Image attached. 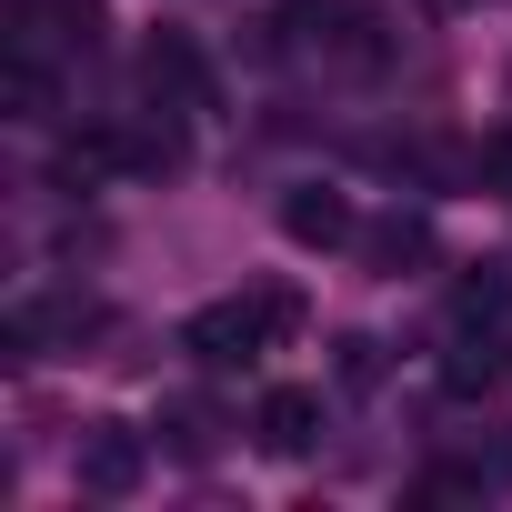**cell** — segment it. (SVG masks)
Masks as SVG:
<instances>
[{
  "instance_id": "obj_1",
  "label": "cell",
  "mask_w": 512,
  "mask_h": 512,
  "mask_svg": "<svg viewBox=\"0 0 512 512\" xmlns=\"http://www.w3.org/2000/svg\"><path fill=\"white\" fill-rule=\"evenodd\" d=\"M71 472H81V492L131 502V492H141V472H151V432H131V422H81Z\"/></svg>"
},
{
  "instance_id": "obj_2",
  "label": "cell",
  "mask_w": 512,
  "mask_h": 512,
  "mask_svg": "<svg viewBox=\"0 0 512 512\" xmlns=\"http://www.w3.org/2000/svg\"><path fill=\"white\" fill-rule=\"evenodd\" d=\"M181 352H191L201 372H231V362H262V352H272V332H262V312H251V292H241V302L191 312V322H181Z\"/></svg>"
},
{
  "instance_id": "obj_3",
  "label": "cell",
  "mask_w": 512,
  "mask_h": 512,
  "mask_svg": "<svg viewBox=\"0 0 512 512\" xmlns=\"http://www.w3.org/2000/svg\"><path fill=\"white\" fill-rule=\"evenodd\" d=\"M141 81H151L171 111H201V101H211V71H201V51H191L181 31H151V51H141Z\"/></svg>"
},
{
  "instance_id": "obj_4",
  "label": "cell",
  "mask_w": 512,
  "mask_h": 512,
  "mask_svg": "<svg viewBox=\"0 0 512 512\" xmlns=\"http://www.w3.org/2000/svg\"><path fill=\"white\" fill-rule=\"evenodd\" d=\"M282 231H292L302 251H342V241H352V201L322 191V181H302V191H282Z\"/></svg>"
},
{
  "instance_id": "obj_5",
  "label": "cell",
  "mask_w": 512,
  "mask_h": 512,
  "mask_svg": "<svg viewBox=\"0 0 512 512\" xmlns=\"http://www.w3.org/2000/svg\"><path fill=\"white\" fill-rule=\"evenodd\" d=\"M312 432H322V402H312V392H292V382H282V392H262V412H251V442L282 452V462H292V452H312Z\"/></svg>"
},
{
  "instance_id": "obj_6",
  "label": "cell",
  "mask_w": 512,
  "mask_h": 512,
  "mask_svg": "<svg viewBox=\"0 0 512 512\" xmlns=\"http://www.w3.org/2000/svg\"><path fill=\"white\" fill-rule=\"evenodd\" d=\"M502 372H512V352H502L492 332H462V342L442 352V392H462V402H472V392L492 402V392H502Z\"/></svg>"
},
{
  "instance_id": "obj_7",
  "label": "cell",
  "mask_w": 512,
  "mask_h": 512,
  "mask_svg": "<svg viewBox=\"0 0 512 512\" xmlns=\"http://www.w3.org/2000/svg\"><path fill=\"white\" fill-rule=\"evenodd\" d=\"M161 452H171V462H211V452H221V412H211V402H171V412H161Z\"/></svg>"
},
{
  "instance_id": "obj_8",
  "label": "cell",
  "mask_w": 512,
  "mask_h": 512,
  "mask_svg": "<svg viewBox=\"0 0 512 512\" xmlns=\"http://www.w3.org/2000/svg\"><path fill=\"white\" fill-rule=\"evenodd\" d=\"M422 251H432V231H422V221H382V231H372V262H382L392 282H402V262H422Z\"/></svg>"
},
{
  "instance_id": "obj_9",
  "label": "cell",
  "mask_w": 512,
  "mask_h": 512,
  "mask_svg": "<svg viewBox=\"0 0 512 512\" xmlns=\"http://www.w3.org/2000/svg\"><path fill=\"white\" fill-rule=\"evenodd\" d=\"M51 41L61 51H91L101 41V0H51Z\"/></svg>"
},
{
  "instance_id": "obj_10",
  "label": "cell",
  "mask_w": 512,
  "mask_h": 512,
  "mask_svg": "<svg viewBox=\"0 0 512 512\" xmlns=\"http://www.w3.org/2000/svg\"><path fill=\"white\" fill-rule=\"evenodd\" d=\"M251 312H262V332H272V342H292V332H302V292H292V282H262V292H251Z\"/></svg>"
},
{
  "instance_id": "obj_11",
  "label": "cell",
  "mask_w": 512,
  "mask_h": 512,
  "mask_svg": "<svg viewBox=\"0 0 512 512\" xmlns=\"http://www.w3.org/2000/svg\"><path fill=\"white\" fill-rule=\"evenodd\" d=\"M502 302H512V282H502V272L482 262V272L462 282V322H502Z\"/></svg>"
},
{
  "instance_id": "obj_12",
  "label": "cell",
  "mask_w": 512,
  "mask_h": 512,
  "mask_svg": "<svg viewBox=\"0 0 512 512\" xmlns=\"http://www.w3.org/2000/svg\"><path fill=\"white\" fill-rule=\"evenodd\" d=\"M482 492V472H422L412 482V502H472Z\"/></svg>"
},
{
  "instance_id": "obj_13",
  "label": "cell",
  "mask_w": 512,
  "mask_h": 512,
  "mask_svg": "<svg viewBox=\"0 0 512 512\" xmlns=\"http://www.w3.org/2000/svg\"><path fill=\"white\" fill-rule=\"evenodd\" d=\"M432 11H472V0H432Z\"/></svg>"
}]
</instances>
